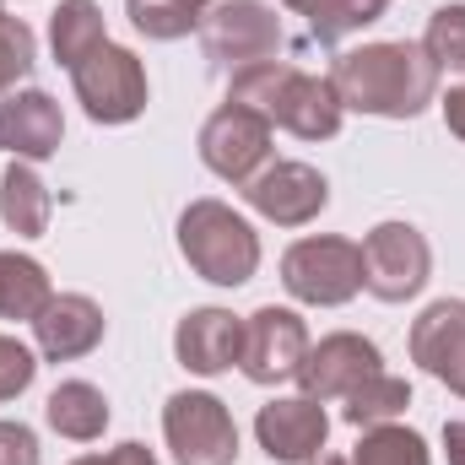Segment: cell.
Returning a JSON list of instances; mask_svg holds the SVG:
<instances>
[{"label": "cell", "instance_id": "5", "mask_svg": "<svg viewBox=\"0 0 465 465\" xmlns=\"http://www.w3.org/2000/svg\"><path fill=\"white\" fill-rule=\"evenodd\" d=\"M195 33L206 44V60L223 65L228 76L276 60V49H282V16L265 0H217V5H206Z\"/></svg>", "mask_w": 465, "mask_h": 465}, {"label": "cell", "instance_id": "17", "mask_svg": "<svg viewBox=\"0 0 465 465\" xmlns=\"http://www.w3.org/2000/svg\"><path fill=\"white\" fill-rule=\"evenodd\" d=\"M173 351L201 379L228 373L238 362V351H243V320H232L228 309H190L173 331Z\"/></svg>", "mask_w": 465, "mask_h": 465}, {"label": "cell", "instance_id": "15", "mask_svg": "<svg viewBox=\"0 0 465 465\" xmlns=\"http://www.w3.org/2000/svg\"><path fill=\"white\" fill-rule=\"evenodd\" d=\"M411 362H422V373H433L439 384L465 395V303L460 298H439V303L422 309V320L411 325Z\"/></svg>", "mask_w": 465, "mask_h": 465}, {"label": "cell", "instance_id": "20", "mask_svg": "<svg viewBox=\"0 0 465 465\" xmlns=\"http://www.w3.org/2000/svg\"><path fill=\"white\" fill-rule=\"evenodd\" d=\"M0 223L16 238H44L49 232V190L33 163H11L0 173Z\"/></svg>", "mask_w": 465, "mask_h": 465}, {"label": "cell", "instance_id": "6", "mask_svg": "<svg viewBox=\"0 0 465 465\" xmlns=\"http://www.w3.org/2000/svg\"><path fill=\"white\" fill-rule=\"evenodd\" d=\"M433 249L411 223H379L362 238V287L379 303H406L428 287Z\"/></svg>", "mask_w": 465, "mask_h": 465}, {"label": "cell", "instance_id": "13", "mask_svg": "<svg viewBox=\"0 0 465 465\" xmlns=\"http://www.w3.org/2000/svg\"><path fill=\"white\" fill-rule=\"evenodd\" d=\"M379 347L368 341V336H351V331H336V336H325L320 347H309V357L298 362V384H303V395L309 401H347L351 390L368 379V373H379Z\"/></svg>", "mask_w": 465, "mask_h": 465}, {"label": "cell", "instance_id": "31", "mask_svg": "<svg viewBox=\"0 0 465 465\" xmlns=\"http://www.w3.org/2000/svg\"><path fill=\"white\" fill-rule=\"evenodd\" d=\"M444 124L465 141V82L460 87H450V98H444Z\"/></svg>", "mask_w": 465, "mask_h": 465}, {"label": "cell", "instance_id": "8", "mask_svg": "<svg viewBox=\"0 0 465 465\" xmlns=\"http://www.w3.org/2000/svg\"><path fill=\"white\" fill-rule=\"evenodd\" d=\"M163 433L179 465H232L238 460V428L228 406L206 390H179L163 406Z\"/></svg>", "mask_w": 465, "mask_h": 465}, {"label": "cell", "instance_id": "19", "mask_svg": "<svg viewBox=\"0 0 465 465\" xmlns=\"http://www.w3.org/2000/svg\"><path fill=\"white\" fill-rule=\"evenodd\" d=\"M109 44V27H104V11L98 0H60L54 16H49V49L65 71H76L93 49Z\"/></svg>", "mask_w": 465, "mask_h": 465}, {"label": "cell", "instance_id": "1", "mask_svg": "<svg viewBox=\"0 0 465 465\" xmlns=\"http://www.w3.org/2000/svg\"><path fill=\"white\" fill-rule=\"evenodd\" d=\"M331 87L341 109L373 119H417L439 98V65L428 60L422 44H362L336 54Z\"/></svg>", "mask_w": 465, "mask_h": 465}, {"label": "cell", "instance_id": "10", "mask_svg": "<svg viewBox=\"0 0 465 465\" xmlns=\"http://www.w3.org/2000/svg\"><path fill=\"white\" fill-rule=\"evenodd\" d=\"M309 357V325L292 314V309H254L243 320V351H238V368L254 379V384H282V379H298V362Z\"/></svg>", "mask_w": 465, "mask_h": 465}, {"label": "cell", "instance_id": "22", "mask_svg": "<svg viewBox=\"0 0 465 465\" xmlns=\"http://www.w3.org/2000/svg\"><path fill=\"white\" fill-rule=\"evenodd\" d=\"M282 5L298 11L320 44H341L347 33L368 27V22H379L390 0H282Z\"/></svg>", "mask_w": 465, "mask_h": 465}, {"label": "cell", "instance_id": "2", "mask_svg": "<svg viewBox=\"0 0 465 465\" xmlns=\"http://www.w3.org/2000/svg\"><path fill=\"white\" fill-rule=\"evenodd\" d=\"M228 104H243V109L265 114L271 124H282L303 141H331L341 130V114H347L331 76H314V71H298V65H282V60L238 71L228 82Z\"/></svg>", "mask_w": 465, "mask_h": 465}, {"label": "cell", "instance_id": "4", "mask_svg": "<svg viewBox=\"0 0 465 465\" xmlns=\"http://www.w3.org/2000/svg\"><path fill=\"white\" fill-rule=\"evenodd\" d=\"M282 287L309 309H341L362 292V243L351 238H298L282 254Z\"/></svg>", "mask_w": 465, "mask_h": 465}, {"label": "cell", "instance_id": "11", "mask_svg": "<svg viewBox=\"0 0 465 465\" xmlns=\"http://www.w3.org/2000/svg\"><path fill=\"white\" fill-rule=\"evenodd\" d=\"M243 195H249V206H254L265 223H276V228H303V223H314V217L331 206V184H325V173L309 168V163H265V168L243 184Z\"/></svg>", "mask_w": 465, "mask_h": 465}, {"label": "cell", "instance_id": "14", "mask_svg": "<svg viewBox=\"0 0 465 465\" xmlns=\"http://www.w3.org/2000/svg\"><path fill=\"white\" fill-rule=\"evenodd\" d=\"M65 114L49 93L27 87V93H5L0 98V152H11L16 163H44L60 152Z\"/></svg>", "mask_w": 465, "mask_h": 465}, {"label": "cell", "instance_id": "9", "mask_svg": "<svg viewBox=\"0 0 465 465\" xmlns=\"http://www.w3.org/2000/svg\"><path fill=\"white\" fill-rule=\"evenodd\" d=\"M271 130L276 124L265 114H254L243 104H223L201 124V163L228 184H249L271 163Z\"/></svg>", "mask_w": 465, "mask_h": 465}, {"label": "cell", "instance_id": "21", "mask_svg": "<svg viewBox=\"0 0 465 465\" xmlns=\"http://www.w3.org/2000/svg\"><path fill=\"white\" fill-rule=\"evenodd\" d=\"M49 298H54L49 271H44L33 254L0 249V320H27V325H33Z\"/></svg>", "mask_w": 465, "mask_h": 465}, {"label": "cell", "instance_id": "7", "mask_svg": "<svg viewBox=\"0 0 465 465\" xmlns=\"http://www.w3.org/2000/svg\"><path fill=\"white\" fill-rule=\"evenodd\" d=\"M71 82H76V98H82L87 119H98V124H130L146 109V65L124 44L93 49L71 71Z\"/></svg>", "mask_w": 465, "mask_h": 465}, {"label": "cell", "instance_id": "27", "mask_svg": "<svg viewBox=\"0 0 465 465\" xmlns=\"http://www.w3.org/2000/svg\"><path fill=\"white\" fill-rule=\"evenodd\" d=\"M33 60H38V44H33V27L22 22V16H5L0 11V98L33 71Z\"/></svg>", "mask_w": 465, "mask_h": 465}, {"label": "cell", "instance_id": "28", "mask_svg": "<svg viewBox=\"0 0 465 465\" xmlns=\"http://www.w3.org/2000/svg\"><path fill=\"white\" fill-rule=\"evenodd\" d=\"M38 373V357L22 347L16 336H0V401H16Z\"/></svg>", "mask_w": 465, "mask_h": 465}, {"label": "cell", "instance_id": "25", "mask_svg": "<svg viewBox=\"0 0 465 465\" xmlns=\"http://www.w3.org/2000/svg\"><path fill=\"white\" fill-rule=\"evenodd\" d=\"M124 11H130V22H135V33H146V38H184V33H195L201 27V5L195 0H124Z\"/></svg>", "mask_w": 465, "mask_h": 465}, {"label": "cell", "instance_id": "16", "mask_svg": "<svg viewBox=\"0 0 465 465\" xmlns=\"http://www.w3.org/2000/svg\"><path fill=\"white\" fill-rule=\"evenodd\" d=\"M33 336H38V351L49 362H76L104 341V309L87 292H60L33 320Z\"/></svg>", "mask_w": 465, "mask_h": 465}, {"label": "cell", "instance_id": "33", "mask_svg": "<svg viewBox=\"0 0 465 465\" xmlns=\"http://www.w3.org/2000/svg\"><path fill=\"white\" fill-rule=\"evenodd\" d=\"M309 465H347L341 455H320V460H309Z\"/></svg>", "mask_w": 465, "mask_h": 465}, {"label": "cell", "instance_id": "29", "mask_svg": "<svg viewBox=\"0 0 465 465\" xmlns=\"http://www.w3.org/2000/svg\"><path fill=\"white\" fill-rule=\"evenodd\" d=\"M0 465H38V439L22 422H0Z\"/></svg>", "mask_w": 465, "mask_h": 465}, {"label": "cell", "instance_id": "23", "mask_svg": "<svg viewBox=\"0 0 465 465\" xmlns=\"http://www.w3.org/2000/svg\"><path fill=\"white\" fill-rule=\"evenodd\" d=\"M406 406H411V384L379 368L347 395V422L351 428H379V422H395Z\"/></svg>", "mask_w": 465, "mask_h": 465}, {"label": "cell", "instance_id": "24", "mask_svg": "<svg viewBox=\"0 0 465 465\" xmlns=\"http://www.w3.org/2000/svg\"><path fill=\"white\" fill-rule=\"evenodd\" d=\"M347 465H433V460H428V444H422L411 428L379 422V428L362 433V444L351 450Z\"/></svg>", "mask_w": 465, "mask_h": 465}, {"label": "cell", "instance_id": "26", "mask_svg": "<svg viewBox=\"0 0 465 465\" xmlns=\"http://www.w3.org/2000/svg\"><path fill=\"white\" fill-rule=\"evenodd\" d=\"M422 49L439 71H465V5H439L428 16Z\"/></svg>", "mask_w": 465, "mask_h": 465}, {"label": "cell", "instance_id": "3", "mask_svg": "<svg viewBox=\"0 0 465 465\" xmlns=\"http://www.w3.org/2000/svg\"><path fill=\"white\" fill-rule=\"evenodd\" d=\"M179 254L195 276L217 287H243L260 271V232L223 201H190L179 217Z\"/></svg>", "mask_w": 465, "mask_h": 465}, {"label": "cell", "instance_id": "32", "mask_svg": "<svg viewBox=\"0 0 465 465\" xmlns=\"http://www.w3.org/2000/svg\"><path fill=\"white\" fill-rule=\"evenodd\" d=\"M444 455L450 465H465V422H444Z\"/></svg>", "mask_w": 465, "mask_h": 465}, {"label": "cell", "instance_id": "18", "mask_svg": "<svg viewBox=\"0 0 465 465\" xmlns=\"http://www.w3.org/2000/svg\"><path fill=\"white\" fill-rule=\"evenodd\" d=\"M44 417H49V428H54L60 439L93 444V439H104V428H109V401H104L98 384L65 379V384H54V395L44 401Z\"/></svg>", "mask_w": 465, "mask_h": 465}, {"label": "cell", "instance_id": "30", "mask_svg": "<svg viewBox=\"0 0 465 465\" xmlns=\"http://www.w3.org/2000/svg\"><path fill=\"white\" fill-rule=\"evenodd\" d=\"M71 465H157V455L146 444H119L109 455H82V460H71Z\"/></svg>", "mask_w": 465, "mask_h": 465}, {"label": "cell", "instance_id": "12", "mask_svg": "<svg viewBox=\"0 0 465 465\" xmlns=\"http://www.w3.org/2000/svg\"><path fill=\"white\" fill-rule=\"evenodd\" d=\"M254 439H260V450L276 465H309V460H320V450L331 439V417L309 395H276L271 406H260Z\"/></svg>", "mask_w": 465, "mask_h": 465}]
</instances>
